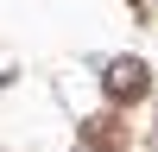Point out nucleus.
<instances>
[{"instance_id":"f257e3e1","label":"nucleus","mask_w":158,"mask_h":152,"mask_svg":"<svg viewBox=\"0 0 158 152\" xmlns=\"http://www.w3.org/2000/svg\"><path fill=\"white\" fill-rule=\"evenodd\" d=\"M108 76H114V89H120V95H139V82H146V70H139L133 57H120V63H114Z\"/></svg>"}]
</instances>
